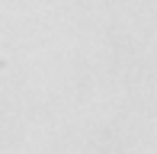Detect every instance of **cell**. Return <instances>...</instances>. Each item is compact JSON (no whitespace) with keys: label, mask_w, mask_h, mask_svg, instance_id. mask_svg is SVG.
<instances>
[]
</instances>
